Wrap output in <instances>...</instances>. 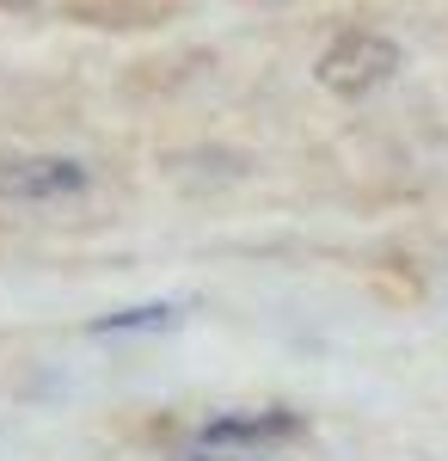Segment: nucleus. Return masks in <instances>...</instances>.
Instances as JSON below:
<instances>
[{
    "label": "nucleus",
    "instance_id": "1",
    "mask_svg": "<svg viewBox=\"0 0 448 461\" xmlns=\"http://www.w3.org/2000/svg\"><path fill=\"white\" fill-rule=\"evenodd\" d=\"M399 68H406V50H399L387 32L356 25V32H338L326 50H319L313 80H319L326 93H338V99H369V93L387 86Z\"/></svg>",
    "mask_w": 448,
    "mask_h": 461
},
{
    "label": "nucleus",
    "instance_id": "2",
    "mask_svg": "<svg viewBox=\"0 0 448 461\" xmlns=\"http://www.w3.org/2000/svg\"><path fill=\"white\" fill-rule=\"evenodd\" d=\"M93 173L68 160V154H25V160H0V197L6 203H56V197H80Z\"/></svg>",
    "mask_w": 448,
    "mask_h": 461
},
{
    "label": "nucleus",
    "instance_id": "3",
    "mask_svg": "<svg viewBox=\"0 0 448 461\" xmlns=\"http://www.w3.org/2000/svg\"><path fill=\"white\" fill-rule=\"evenodd\" d=\"M308 419L301 412H221V419H209L197 430V449H258V443H289V437H301Z\"/></svg>",
    "mask_w": 448,
    "mask_h": 461
},
{
    "label": "nucleus",
    "instance_id": "4",
    "mask_svg": "<svg viewBox=\"0 0 448 461\" xmlns=\"http://www.w3.org/2000/svg\"><path fill=\"white\" fill-rule=\"evenodd\" d=\"M166 326H178L173 302H141V308H117V314L93 320V332H166Z\"/></svg>",
    "mask_w": 448,
    "mask_h": 461
}]
</instances>
